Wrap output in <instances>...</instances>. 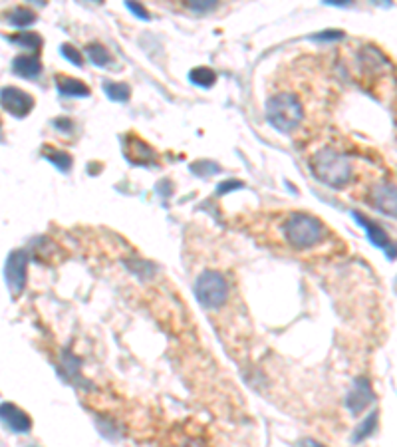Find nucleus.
Returning <instances> with one entry per match:
<instances>
[{
	"label": "nucleus",
	"mask_w": 397,
	"mask_h": 447,
	"mask_svg": "<svg viewBox=\"0 0 397 447\" xmlns=\"http://www.w3.org/2000/svg\"><path fill=\"white\" fill-rule=\"evenodd\" d=\"M284 238L294 247L296 251H308L318 245H322L328 235V229L324 227L320 219L308 213H294L286 219L282 227Z\"/></svg>",
	"instance_id": "nucleus-1"
},
{
	"label": "nucleus",
	"mask_w": 397,
	"mask_h": 447,
	"mask_svg": "<svg viewBox=\"0 0 397 447\" xmlns=\"http://www.w3.org/2000/svg\"><path fill=\"white\" fill-rule=\"evenodd\" d=\"M310 167L314 171V175L320 179L322 183L334 187V189H342L350 183L353 173L352 161L339 153L336 149H322L318 151L312 159H310Z\"/></svg>",
	"instance_id": "nucleus-2"
},
{
	"label": "nucleus",
	"mask_w": 397,
	"mask_h": 447,
	"mask_svg": "<svg viewBox=\"0 0 397 447\" xmlns=\"http://www.w3.org/2000/svg\"><path fill=\"white\" fill-rule=\"evenodd\" d=\"M266 118L279 132L292 134L304 118V109L300 100L292 94H274L266 102Z\"/></svg>",
	"instance_id": "nucleus-3"
},
{
	"label": "nucleus",
	"mask_w": 397,
	"mask_h": 447,
	"mask_svg": "<svg viewBox=\"0 0 397 447\" xmlns=\"http://www.w3.org/2000/svg\"><path fill=\"white\" fill-rule=\"evenodd\" d=\"M195 297L209 310H217L229 298V283L217 270H205L195 284Z\"/></svg>",
	"instance_id": "nucleus-4"
},
{
	"label": "nucleus",
	"mask_w": 397,
	"mask_h": 447,
	"mask_svg": "<svg viewBox=\"0 0 397 447\" xmlns=\"http://www.w3.org/2000/svg\"><path fill=\"white\" fill-rule=\"evenodd\" d=\"M26 267H28V254L24 251H12L8 254L6 267H4V279L12 297H18L26 286Z\"/></svg>",
	"instance_id": "nucleus-5"
},
{
	"label": "nucleus",
	"mask_w": 397,
	"mask_h": 447,
	"mask_svg": "<svg viewBox=\"0 0 397 447\" xmlns=\"http://www.w3.org/2000/svg\"><path fill=\"white\" fill-rule=\"evenodd\" d=\"M0 105L15 118H26L34 107V98L24 89L6 86L0 89Z\"/></svg>",
	"instance_id": "nucleus-6"
},
{
	"label": "nucleus",
	"mask_w": 397,
	"mask_h": 447,
	"mask_svg": "<svg viewBox=\"0 0 397 447\" xmlns=\"http://www.w3.org/2000/svg\"><path fill=\"white\" fill-rule=\"evenodd\" d=\"M369 203L378 211L397 219V187L389 181H380L369 191Z\"/></svg>",
	"instance_id": "nucleus-7"
},
{
	"label": "nucleus",
	"mask_w": 397,
	"mask_h": 447,
	"mask_svg": "<svg viewBox=\"0 0 397 447\" xmlns=\"http://www.w3.org/2000/svg\"><path fill=\"white\" fill-rule=\"evenodd\" d=\"M0 421L16 433H26L32 428V419L24 410H20L15 403H0Z\"/></svg>",
	"instance_id": "nucleus-8"
},
{
	"label": "nucleus",
	"mask_w": 397,
	"mask_h": 447,
	"mask_svg": "<svg viewBox=\"0 0 397 447\" xmlns=\"http://www.w3.org/2000/svg\"><path fill=\"white\" fill-rule=\"evenodd\" d=\"M373 400V392H371V386H369L368 380H360L353 389L348 394L346 398V405L350 407V412L353 414H360L368 407L369 403Z\"/></svg>",
	"instance_id": "nucleus-9"
},
{
	"label": "nucleus",
	"mask_w": 397,
	"mask_h": 447,
	"mask_svg": "<svg viewBox=\"0 0 397 447\" xmlns=\"http://www.w3.org/2000/svg\"><path fill=\"white\" fill-rule=\"evenodd\" d=\"M353 217H355V221H360L362 227L368 231L369 240H371L376 247L385 249V251H389V249H391V238H389V235L383 231L380 225L376 223V221H371V219H368V217H366V215H362V213H353Z\"/></svg>",
	"instance_id": "nucleus-10"
},
{
	"label": "nucleus",
	"mask_w": 397,
	"mask_h": 447,
	"mask_svg": "<svg viewBox=\"0 0 397 447\" xmlns=\"http://www.w3.org/2000/svg\"><path fill=\"white\" fill-rule=\"evenodd\" d=\"M56 86L62 96H76V98H86L89 96V88L78 78H68V76H58Z\"/></svg>",
	"instance_id": "nucleus-11"
},
{
	"label": "nucleus",
	"mask_w": 397,
	"mask_h": 447,
	"mask_svg": "<svg viewBox=\"0 0 397 447\" xmlns=\"http://www.w3.org/2000/svg\"><path fill=\"white\" fill-rule=\"evenodd\" d=\"M12 70H15V74L32 80L42 72V64H40V58H36V56H16L12 62Z\"/></svg>",
	"instance_id": "nucleus-12"
},
{
	"label": "nucleus",
	"mask_w": 397,
	"mask_h": 447,
	"mask_svg": "<svg viewBox=\"0 0 397 447\" xmlns=\"http://www.w3.org/2000/svg\"><path fill=\"white\" fill-rule=\"evenodd\" d=\"M125 149H133V153H125L132 164L148 165L151 164V157H155L153 149L149 148L148 143H143L141 139H137V137L133 139L132 143H125Z\"/></svg>",
	"instance_id": "nucleus-13"
},
{
	"label": "nucleus",
	"mask_w": 397,
	"mask_h": 447,
	"mask_svg": "<svg viewBox=\"0 0 397 447\" xmlns=\"http://www.w3.org/2000/svg\"><path fill=\"white\" fill-rule=\"evenodd\" d=\"M8 22L16 26V28H26L30 24L36 22V12L30 10V8H24V6H18L15 8L10 15H8Z\"/></svg>",
	"instance_id": "nucleus-14"
},
{
	"label": "nucleus",
	"mask_w": 397,
	"mask_h": 447,
	"mask_svg": "<svg viewBox=\"0 0 397 447\" xmlns=\"http://www.w3.org/2000/svg\"><path fill=\"white\" fill-rule=\"evenodd\" d=\"M189 78H191L193 84H197V86H201V88H211V86L217 82V74H215L211 68H205V66L191 70Z\"/></svg>",
	"instance_id": "nucleus-15"
},
{
	"label": "nucleus",
	"mask_w": 397,
	"mask_h": 447,
	"mask_svg": "<svg viewBox=\"0 0 397 447\" xmlns=\"http://www.w3.org/2000/svg\"><path fill=\"white\" fill-rule=\"evenodd\" d=\"M88 56L96 66H107L112 62V54L107 52V48L102 44H89L88 46Z\"/></svg>",
	"instance_id": "nucleus-16"
},
{
	"label": "nucleus",
	"mask_w": 397,
	"mask_h": 447,
	"mask_svg": "<svg viewBox=\"0 0 397 447\" xmlns=\"http://www.w3.org/2000/svg\"><path fill=\"white\" fill-rule=\"evenodd\" d=\"M105 94L114 100V102H127L132 96V88L127 84H105Z\"/></svg>",
	"instance_id": "nucleus-17"
},
{
	"label": "nucleus",
	"mask_w": 397,
	"mask_h": 447,
	"mask_svg": "<svg viewBox=\"0 0 397 447\" xmlns=\"http://www.w3.org/2000/svg\"><path fill=\"white\" fill-rule=\"evenodd\" d=\"M12 42L30 48V50H40L42 48V38L36 32H20L18 36H12Z\"/></svg>",
	"instance_id": "nucleus-18"
},
{
	"label": "nucleus",
	"mask_w": 397,
	"mask_h": 447,
	"mask_svg": "<svg viewBox=\"0 0 397 447\" xmlns=\"http://www.w3.org/2000/svg\"><path fill=\"white\" fill-rule=\"evenodd\" d=\"M46 157L56 165L58 169H62V171H68L72 167V155L66 153V151H60V149H56V151H46Z\"/></svg>",
	"instance_id": "nucleus-19"
},
{
	"label": "nucleus",
	"mask_w": 397,
	"mask_h": 447,
	"mask_svg": "<svg viewBox=\"0 0 397 447\" xmlns=\"http://www.w3.org/2000/svg\"><path fill=\"white\" fill-rule=\"evenodd\" d=\"M62 54H64V58L70 60V62L76 64V66H82V64H84V56L80 54V50H78L76 46L64 44L62 46Z\"/></svg>",
	"instance_id": "nucleus-20"
},
{
	"label": "nucleus",
	"mask_w": 397,
	"mask_h": 447,
	"mask_svg": "<svg viewBox=\"0 0 397 447\" xmlns=\"http://www.w3.org/2000/svg\"><path fill=\"white\" fill-rule=\"evenodd\" d=\"M185 4L195 12H209L217 6V0H185Z\"/></svg>",
	"instance_id": "nucleus-21"
},
{
	"label": "nucleus",
	"mask_w": 397,
	"mask_h": 447,
	"mask_svg": "<svg viewBox=\"0 0 397 447\" xmlns=\"http://www.w3.org/2000/svg\"><path fill=\"white\" fill-rule=\"evenodd\" d=\"M125 4H127V8L132 10L133 15L139 16L141 20H149V18H151V16H149V12H148V8H145L143 4H139L137 0H125Z\"/></svg>",
	"instance_id": "nucleus-22"
},
{
	"label": "nucleus",
	"mask_w": 397,
	"mask_h": 447,
	"mask_svg": "<svg viewBox=\"0 0 397 447\" xmlns=\"http://www.w3.org/2000/svg\"><path fill=\"white\" fill-rule=\"evenodd\" d=\"M373 423H376V414H371V416H369L368 419L364 421V426L360 428L362 432H358V435H355V439L360 441V439H364V437H368L369 433H371V426H373Z\"/></svg>",
	"instance_id": "nucleus-23"
},
{
	"label": "nucleus",
	"mask_w": 397,
	"mask_h": 447,
	"mask_svg": "<svg viewBox=\"0 0 397 447\" xmlns=\"http://www.w3.org/2000/svg\"><path fill=\"white\" fill-rule=\"evenodd\" d=\"M242 187V183L240 181H224L219 185V195L229 193V191H233V189H240Z\"/></svg>",
	"instance_id": "nucleus-24"
},
{
	"label": "nucleus",
	"mask_w": 397,
	"mask_h": 447,
	"mask_svg": "<svg viewBox=\"0 0 397 447\" xmlns=\"http://www.w3.org/2000/svg\"><path fill=\"white\" fill-rule=\"evenodd\" d=\"M342 36H344V32H339V30H328L324 34H318L316 40H338Z\"/></svg>",
	"instance_id": "nucleus-25"
},
{
	"label": "nucleus",
	"mask_w": 397,
	"mask_h": 447,
	"mask_svg": "<svg viewBox=\"0 0 397 447\" xmlns=\"http://www.w3.org/2000/svg\"><path fill=\"white\" fill-rule=\"evenodd\" d=\"M206 169H211V171H219V167L215 164H206V161H203V164H195L193 165V171H199L201 175H206Z\"/></svg>",
	"instance_id": "nucleus-26"
},
{
	"label": "nucleus",
	"mask_w": 397,
	"mask_h": 447,
	"mask_svg": "<svg viewBox=\"0 0 397 447\" xmlns=\"http://www.w3.org/2000/svg\"><path fill=\"white\" fill-rule=\"evenodd\" d=\"M54 125H56L58 130H62V132H70V130L74 128L72 119H68V118H58L56 121H54Z\"/></svg>",
	"instance_id": "nucleus-27"
},
{
	"label": "nucleus",
	"mask_w": 397,
	"mask_h": 447,
	"mask_svg": "<svg viewBox=\"0 0 397 447\" xmlns=\"http://www.w3.org/2000/svg\"><path fill=\"white\" fill-rule=\"evenodd\" d=\"M326 4H334V6H348V4H352L353 0H324Z\"/></svg>",
	"instance_id": "nucleus-28"
},
{
	"label": "nucleus",
	"mask_w": 397,
	"mask_h": 447,
	"mask_svg": "<svg viewBox=\"0 0 397 447\" xmlns=\"http://www.w3.org/2000/svg\"><path fill=\"white\" fill-rule=\"evenodd\" d=\"M376 2H382V4H391V0H376Z\"/></svg>",
	"instance_id": "nucleus-29"
},
{
	"label": "nucleus",
	"mask_w": 397,
	"mask_h": 447,
	"mask_svg": "<svg viewBox=\"0 0 397 447\" xmlns=\"http://www.w3.org/2000/svg\"><path fill=\"white\" fill-rule=\"evenodd\" d=\"M32 2H36V4H44V0H32Z\"/></svg>",
	"instance_id": "nucleus-30"
},
{
	"label": "nucleus",
	"mask_w": 397,
	"mask_h": 447,
	"mask_svg": "<svg viewBox=\"0 0 397 447\" xmlns=\"http://www.w3.org/2000/svg\"><path fill=\"white\" fill-rule=\"evenodd\" d=\"M94 2H98V4H102L103 0H94Z\"/></svg>",
	"instance_id": "nucleus-31"
}]
</instances>
